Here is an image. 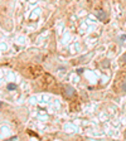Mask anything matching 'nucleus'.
Here are the masks:
<instances>
[{"label":"nucleus","instance_id":"obj_1","mask_svg":"<svg viewBox=\"0 0 126 141\" xmlns=\"http://www.w3.org/2000/svg\"><path fill=\"white\" fill-rule=\"evenodd\" d=\"M95 15H96V18H97L98 20H103V22H105V20L107 19V14H106V11L102 10V9L95 11Z\"/></svg>","mask_w":126,"mask_h":141},{"label":"nucleus","instance_id":"obj_2","mask_svg":"<svg viewBox=\"0 0 126 141\" xmlns=\"http://www.w3.org/2000/svg\"><path fill=\"white\" fill-rule=\"evenodd\" d=\"M64 93H66V96L67 97L75 96V88H73V87H71V86H67V87H66V90H64Z\"/></svg>","mask_w":126,"mask_h":141},{"label":"nucleus","instance_id":"obj_3","mask_svg":"<svg viewBox=\"0 0 126 141\" xmlns=\"http://www.w3.org/2000/svg\"><path fill=\"white\" fill-rule=\"evenodd\" d=\"M8 90L9 91L17 90V85H15V83H9V85H8Z\"/></svg>","mask_w":126,"mask_h":141},{"label":"nucleus","instance_id":"obj_4","mask_svg":"<svg viewBox=\"0 0 126 141\" xmlns=\"http://www.w3.org/2000/svg\"><path fill=\"white\" fill-rule=\"evenodd\" d=\"M125 39H126V35H125V34H124V35H121V37H119V43H121V44H122V43L125 42Z\"/></svg>","mask_w":126,"mask_h":141},{"label":"nucleus","instance_id":"obj_5","mask_svg":"<svg viewBox=\"0 0 126 141\" xmlns=\"http://www.w3.org/2000/svg\"><path fill=\"white\" fill-rule=\"evenodd\" d=\"M121 88L124 91V93H126V78L124 79V82H122V86H121Z\"/></svg>","mask_w":126,"mask_h":141},{"label":"nucleus","instance_id":"obj_6","mask_svg":"<svg viewBox=\"0 0 126 141\" xmlns=\"http://www.w3.org/2000/svg\"><path fill=\"white\" fill-rule=\"evenodd\" d=\"M109 64H110V63H109V61H105V62H103V64H102V66H103V67H109Z\"/></svg>","mask_w":126,"mask_h":141},{"label":"nucleus","instance_id":"obj_7","mask_svg":"<svg viewBox=\"0 0 126 141\" xmlns=\"http://www.w3.org/2000/svg\"><path fill=\"white\" fill-rule=\"evenodd\" d=\"M122 62H124V63H126V53H125V54H124V56H122Z\"/></svg>","mask_w":126,"mask_h":141},{"label":"nucleus","instance_id":"obj_8","mask_svg":"<svg viewBox=\"0 0 126 141\" xmlns=\"http://www.w3.org/2000/svg\"><path fill=\"white\" fill-rule=\"evenodd\" d=\"M1 106H3V103H1V102H0V107H1Z\"/></svg>","mask_w":126,"mask_h":141}]
</instances>
